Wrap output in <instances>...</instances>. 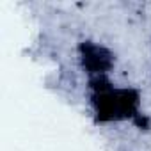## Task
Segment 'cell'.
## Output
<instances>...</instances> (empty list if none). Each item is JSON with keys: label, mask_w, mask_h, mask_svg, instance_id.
Returning a JSON list of instances; mask_svg holds the SVG:
<instances>
[{"label": "cell", "mask_w": 151, "mask_h": 151, "mask_svg": "<svg viewBox=\"0 0 151 151\" xmlns=\"http://www.w3.org/2000/svg\"><path fill=\"white\" fill-rule=\"evenodd\" d=\"M87 103L94 123L117 124L137 123L144 119L142 94L137 87L119 86L112 77H100L87 80Z\"/></svg>", "instance_id": "cell-1"}, {"label": "cell", "mask_w": 151, "mask_h": 151, "mask_svg": "<svg viewBox=\"0 0 151 151\" xmlns=\"http://www.w3.org/2000/svg\"><path fill=\"white\" fill-rule=\"evenodd\" d=\"M77 60L80 69L87 75V80L110 77L117 64L114 50L96 39H84L77 45Z\"/></svg>", "instance_id": "cell-2"}]
</instances>
